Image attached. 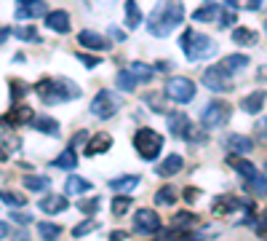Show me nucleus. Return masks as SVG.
<instances>
[{
  "label": "nucleus",
  "instance_id": "obj_33",
  "mask_svg": "<svg viewBox=\"0 0 267 241\" xmlns=\"http://www.w3.org/2000/svg\"><path fill=\"white\" fill-rule=\"evenodd\" d=\"M128 70H131V75L136 78L139 83H150V81H152V75H155V67L144 65V62H134Z\"/></svg>",
  "mask_w": 267,
  "mask_h": 241
},
{
  "label": "nucleus",
  "instance_id": "obj_23",
  "mask_svg": "<svg viewBox=\"0 0 267 241\" xmlns=\"http://www.w3.org/2000/svg\"><path fill=\"white\" fill-rule=\"evenodd\" d=\"M54 169H64V172H75L78 166V155H75V147H67V150H62L56 158L51 161Z\"/></svg>",
  "mask_w": 267,
  "mask_h": 241
},
{
  "label": "nucleus",
  "instance_id": "obj_6",
  "mask_svg": "<svg viewBox=\"0 0 267 241\" xmlns=\"http://www.w3.org/2000/svg\"><path fill=\"white\" fill-rule=\"evenodd\" d=\"M91 115L94 118H99V121H110V118H115L118 110H120V99H118L115 91H110V89H102L96 91V97L91 99Z\"/></svg>",
  "mask_w": 267,
  "mask_h": 241
},
{
  "label": "nucleus",
  "instance_id": "obj_19",
  "mask_svg": "<svg viewBox=\"0 0 267 241\" xmlns=\"http://www.w3.org/2000/svg\"><path fill=\"white\" fill-rule=\"evenodd\" d=\"M219 67H222L224 73L235 75V73H240V70L248 67V57H246V54H227V57L219 62Z\"/></svg>",
  "mask_w": 267,
  "mask_h": 241
},
{
  "label": "nucleus",
  "instance_id": "obj_53",
  "mask_svg": "<svg viewBox=\"0 0 267 241\" xmlns=\"http://www.w3.org/2000/svg\"><path fill=\"white\" fill-rule=\"evenodd\" d=\"M110 35H112V38H118V41H126V33H120V30H118V27H112V30H110Z\"/></svg>",
  "mask_w": 267,
  "mask_h": 241
},
{
  "label": "nucleus",
  "instance_id": "obj_8",
  "mask_svg": "<svg viewBox=\"0 0 267 241\" xmlns=\"http://www.w3.org/2000/svg\"><path fill=\"white\" fill-rule=\"evenodd\" d=\"M168 131L174 137H179V139H187V142H198L200 139V134H195V129L192 126V121H190V115L187 113H182V110H176V113H168Z\"/></svg>",
  "mask_w": 267,
  "mask_h": 241
},
{
  "label": "nucleus",
  "instance_id": "obj_44",
  "mask_svg": "<svg viewBox=\"0 0 267 241\" xmlns=\"http://www.w3.org/2000/svg\"><path fill=\"white\" fill-rule=\"evenodd\" d=\"M11 89H14L11 91V99H22L30 91V86H27V83H22V81H11Z\"/></svg>",
  "mask_w": 267,
  "mask_h": 241
},
{
  "label": "nucleus",
  "instance_id": "obj_10",
  "mask_svg": "<svg viewBox=\"0 0 267 241\" xmlns=\"http://www.w3.org/2000/svg\"><path fill=\"white\" fill-rule=\"evenodd\" d=\"M134 230L144 233V236H152V233L160 230V214L155 209H136L134 214Z\"/></svg>",
  "mask_w": 267,
  "mask_h": 241
},
{
  "label": "nucleus",
  "instance_id": "obj_56",
  "mask_svg": "<svg viewBox=\"0 0 267 241\" xmlns=\"http://www.w3.org/2000/svg\"><path fill=\"white\" fill-rule=\"evenodd\" d=\"M264 30H267V22H264Z\"/></svg>",
  "mask_w": 267,
  "mask_h": 241
},
{
  "label": "nucleus",
  "instance_id": "obj_35",
  "mask_svg": "<svg viewBox=\"0 0 267 241\" xmlns=\"http://www.w3.org/2000/svg\"><path fill=\"white\" fill-rule=\"evenodd\" d=\"M128 206H131V196H128V193H118V196L112 198V204H110V209H112L115 217H123L126 212H128Z\"/></svg>",
  "mask_w": 267,
  "mask_h": 241
},
{
  "label": "nucleus",
  "instance_id": "obj_45",
  "mask_svg": "<svg viewBox=\"0 0 267 241\" xmlns=\"http://www.w3.org/2000/svg\"><path fill=\"white\" fill-rule=\"evenodd\" d=\"M75 59L78 62H83L88 70H94V67H99V57H88V54H75Z\"/></svg>",
  "mask_w": 267,
  "mask_h": 241
},
{
  "label": "nucleus",
  "instance_id": "obj_30",
  "mask_svg": "<svg viewBox=\"0 0 267 241\" xmlns=\"http://www.w3.org/2000/svg\"><path fill=\"white\" fill-rule=\"evenodd\" d=\"M243 182H246V190H251L256 198H264L267 196V174H259L256 172L251 180H243Z\"/></svg>",
  "mask_w": 267,
  "mask_h": 241
},
{
  "label": "nucleus",
  "instance_id": "obj_54",
  "mask_svg": "<svg viewBox=\"0 0 267 241\" xmlns=\"http://www.w3.org/2000/svg\"><path fill=\"white\" fill-rule=\"evenodd\" d=\"M155 70H160V73H166V70H168V62H158V65H155Z\"/></svg>",
  "mask_w": 267,
  "mask_h": 241
},
{
  "label": "nucleus",
  "instance_id": "obj_5",
  "mask_svg": "<svg viewBox=\"0 0 267 241\" xmlns=\"http://www.w3.org/2000/svg\"><path fill=\"white\" fill-rule=\"evenodd\" d=\"M163 94L176 105H190L195 94H198V89H195V83L187 75H171L166 81V86H163Z\"/></svg>",
  "mask_w": 267,
  "mask_h": 241
},
{
  "label": "nucleus",
  "instance_id": "obj_38",
  "mask_svg": "<svg viewBox=\"0 0 267 241\" xmlns=\"http://www.w3.org/2000/svg\"><path fill=\"white\" fill-rule=\"evenodd\" d=\"M0 201H3L6 206H24L27 196H19V193H14V190H0Z\"/></svg>",
  "mask_w": 267,
  "mask_h": 241
},
{
  "label": "nucleus",
  "instance_id": "obj_36",
  "mask_svg": "<svg viewBox=\"0 0 267 241\" xmlns=\"http://www.w3.org/2000/svg\"><path fill=\"white\" fill-rule=\"evenodd\" d=\"M235 19H238L235 9H232V6H224V9H219V17H216L219 25H216V27H222V30H224V27H232Z\"/></svg>",
  "mask_w": 267,
  "mask_h": 241
},
{
  "label": "nucleus",
  "instance_id": "obj_12",
  "mask_svg": "<svg viewBox=\"0 0 267 241\" xmlns=\"http://www.w3.org/2000/svg\"><path fill=\"white\" fill-rule=\"evenodd\" d=\"M78 46H83V49H88V51H99V54L112 49L107 38L94 33V30H80V33H78Z\"/></svg>",
  "mask_w": 267,
  "mask_h": 241
},
{
  "label": "nucleus",
  "instance_id": "obj_49",
  "mask_svg": "<svg viewBox=\"0 0 267 241\" xmlns=\"http://www.w3.org/2000/svg\"><path fill=\"white\" fill-rule=\"evenodd\" d=\"M11 220H14V222H19V225H30V222H32V217H30V214H19V212H16V214H11Z\"/></svg>",
  "mask_w": 267,
  "mask_h": 241
},
{
  "label": "nucleus",
  "instance_id": "obj_52",
  "mask_svg": "<svg viewBox=\"0 0 267 241\" xmlns=\"http://www.w3.org/2000/svg\"><path fill=\"white\" fill-rule=\"evenodd\" d=\"M8 233H11V225L0 220V238H6V236H8Z\"/></svg>",
  "mask_w": 267,
  "mask_h": 241
},
{
  "label": "nucleus",
  "instance_id": "obj_51",
  "mask_svg": "<svg viewBox=\"0 0 267 241\" xmlns=\"http://www.w3.org/2000/svg\"><path fill=\"white\" fill-rule=\"evenodd\" d=\"M8 35H11V27H0V46L8 41Z\"/></svg>",
  "mask_w": 267,
  "mask_h": 241
},
{
  "label": "nucleus",
  "instance_id": "obj_18",
  "mask_svg": "<svg viewBox=\"0 0 267 241\" xmlns=\"http://www.w3.org/2000/svg\"><path fill=\"white\" fill-rule=\"evenodd\" d=\"M227 164H230V166L235 169V172H238V174L243 177V180H251V177H254V174L259 172V169H256L254 164H251L246 155H230V158H227Z\"/></svg>",
  "mask_w": 267,
  "mask_h": 241
},
{
  "label": "nucleus",
  "instance_id": "obj_37",
  "mask_svg": "<svg viewBox=\"0 0 267 241\" xmlns=\"http://www.w3.org/2000/svg\"><path fill=\"white\" fill-rule=\"evenodd\" d=\"M99 206H102V198L99 196H91L88 201H78V209L86 214V217H94L99 212Z\"/></svg>",
  "mask_w": 267,
  "mask_h": 241
},
{
  "label": "nucleus",
  "instance_id": "obj_13",
  "mask_svg": "<svg viewBox=\"0 0 267 241\" xmlns=\"http://www.w3.org/2000/svg\"><path fill=\"white\" fill-rule=\"evenodd\" d=\"M224 150L230 155H248L251 150H254V139L246 137V134H227L224 137Z\"/></svg>",
  "mask_w": 267,
  "mask_h": 241
},
{
  "label": "nucleus",
  "instance_id": "obj_1",
  "mask_svg": "<svg viewBox=\"0 0 267 241\" xmlns=\"http://www.w3.org/2000/svg\"><path fill=\"white\" fill-rule=\"evenodd\" d=\"M184 22V6L179 0H163L158 3L147 19V30L152 38H166Z\"/></svg>",
  "mask_w": 267,
  "mask_h": 241
},
{
  "label": "nucleus",
  "instance_id": "obj_7",
  "mask_svg": "<svg viewBox=\"0 0 267 241\" xmlns=\"http://www.w3.org/2000/svg\"><path fill=\"white\" fill-rule=\"evenodd\" d=\"M230 115H232V107L227 105V102H219V99H214V102H208L206 107H203V113H200V126H203V129H219V126H224V123L230 121Z\"/></svg>",
  "mask_w": 267,
  "mask_h": 241
},
{
  "label": "nucleus",
  "instance_id": "obj_14",
  "mask_svg": "<svg viewBox=\"0 0 267 241\" xmlns=\"http://www.w3.org/2000/svg\"><path fill=\"white\" fill-rule=\"evenodd\" d=\"M43 19H46V27H48L51 33L67 35L70 30H72V22H70V14L67 11H48Z\"/></svg>",
  "mask_w": 267,
  "mask_h": 241
},
{
  "label": "nucleus",
  "instance_id": "obj_25",
  "mask_svg": "<svg viewBox=\"0 0 267 241\" xmlns=\"http://www.w3.org/2000/svg\"><path fill=\"white\" fill-rule=\"evenodd\" d=\"M94 188V185L88 180H83L80 174H70L67 182H64V193L67 196H80V193H88Z\"/></svg>",
  "mask_w": 267,
  "mask_h": 241
},
{
  "label": "nucleus",
  "instance_id": "obj_11",
  "mask_svg": "<svg viewBox=\"0 0 267 241\" xmlns=\"http://www.w3.org/2000/svg\"><path fill=\"white\" fill-rule=\"evenodd\" d=\"M46 14H48V3L46 0H16V9H14V17L19 22L40 19Z\"/></svg>",
  "mask_w": 267,
  "mask_h": 241
},
{
  "label": "nucleus",
  "instance_id": "obj_24",
  "mask_svg": "<svg viewBox=\"0 0 267 241\" xmlns=\"http://www.w3.org/2000/svg\"><path fill=\"white\" fill-rule=\"evenodd\" d=\"M67 206H70L67 196H46V198H40V212H46V214H59V212H64Z\"/></svg>",
  "mask_w": 267,
  "mask_h": 241
},
{
  "label": "nucleus",
  "instance_id": "obj_27",
  "mask_svg": "<svg viewBox=\"0 0 267 241\" xmlns=\"http://www.w3.org/2000/svg\"><path fill=\"white\" fill-rule=\"evenodd\" d=\"M179 201V190L174 188V185H163V188L155 190V204L158 206H171Z\"/></svg>",
  "mask_w": 267,
  "mask_h": 241
},
{
  "label": "nucleus",
  "instance_id": "obj_46",
  "mask_svg": "<svg viewBox=\"0 0 267 241\" xmlns=\"http://www.w3.org/2000/svg\"><path fill=\"white\" fill-rule=\"evenodd\" d=\"M238 6L246 9V11H256L259 6H262V0H238Z\"/></svg>",
  "mask_w": 267,
  "mask_h": 241
},
{
  "label": "nucleus",
  "instance_id": "obj_48",
  "mask_svg": "<svg viewBox=\"0 0 267 241\" xmlns=\"http://www.w3.org/2000/svg\"><path fill=\"white\" fill-rule=\"evenodd\" d=\"M182 196H184V201H190V204H192V201H198L200 190H198V188H187V190L182 193Z\"/></svg>",
  "mask_w": 267,
  "mask_h": 241
},
{
  "label": "nucleus",
  "instance_id": "obj_22",
  "mask_svg": "<svg viewBox=\"0 0 267 241\" xmlns=\"http://www.w3.org/2000/svg\"><path fill=\"white\" fill-rule=\"evenodd\" d=\"M219 9H222V6H219L216 0H206V3H203L200 9L192 14V19H195V22H203V25H208V22H216Z\"/></svg>",
  "mask_w": 267,
  "mask_h": 241
},
{
  "label": "nucleus",
  "instance_id": "obj_21",
  "mask_svg": "<svg viewBox=\"0 0 267 241\" xmlns=\"http://www.w3.org/2000/svg\"><path fill=\"white\" fill-rule=\"evenodd\" d=\"M30 126L35 131H40V134H48V137H59V121L51 118V115H40V118H32L30 121Z\"/></svg>",
  "mask_w": 267,
  "mask_h": 241
},
{
  "label": "nucleus",
  "instance_id": "obj_34",
  "mask_svg": "<svg viewBox=\"0 0 267 241\" xmlns=\"http://www.w3.org/2000/svg\"><path fill=\"white\" fill-rule=\"evenodd\" d=\"M48 185H51V180L43 174H24V188L32 190V193H43Z\"/></svg>",
  "mask_w": 267,
  "mask_h": 241
},
{
  "label": "nucleus",
  "instance_id": "obj_32",
  "mask_svg": "<svg viewBox=\"0 0 267 241\" xmlns=\"http://www.w3.org/2000/svg\"><path fill=\"white\" fill-rule=\"evenodd\" d=\"M256 41H259V35L254 33V30H248V27L232 30V43H238V46H256Z\"/></svg>",
  "mask_w": 267,
  "mask_h": 241
},
{
  "label": "nucleus",
  "instance_id": "obj_29",
  "mask_svg": "<svg viewBox=\"0 0 267 241\" xmlns=\"http://www.w3.org/2000/svg\"><path fill=\"white\" fill-rule=\"evenodd\" d=\"M6 121H8L11 126H22V123H30V121H32V110H30L27 105H19V107H14V110L6 115Z\"/></svg>",
  "mask_w": 267,
  "mask_h": 241
},
{
  "label": "nucleus",
  "instance_id": "obj_50",
  "mask_svg": "<svg viewBox=\"0 0 267 241\" xmlns=\"http://www.w3.org/2000/svg\"><path fill=\"white\" fill-rule=\"evenodd\" d=\"M110 238H112V241H123V238H128V233H126V230H112V233H110Z\"/></svg>",
  "mask_w": 267,
  "mask_h": 241
},
{
  "label": "nucleus",
  "instance_id": "obj_28",
  "mask_svg": "<svg viewBox=\"0 0 267 241\" xmlns=\"http://www.w3.org/2000/svg\"><path fill=\"white\" fill-rule=\"evenodd\" d=\"M139 25H142V11H139V3H136V0H126V27L136 30Z\"/></svg>",
  "mask_w": 267,
  "mask_h": 241
},
{
  "label": "nucleus",
  "instance_id": "obj_55",
  "mask_svg": "<svg viewBox=\"0 0 267 241\" xmlns=\"http://www.w3.org/2000/svg\"><path fill=\"white\" fill-rule=\"evenodd\" d=\"M224 6H232V9H235V6H238V0H224Z\"/></svg>",
  "mask_w": 267,
  "mask_h": 241
},
{
  "label": "nucleus",
  "instance_id": "obj_47",
  "mask_svg": "<svg viewBox=\"0 0 267 241\" xmlns=\"http://www.w3.org/2000/svg\"><path fill=\"white\" fill-rule=\"evenodd\" d=\"M86 139H88V134H86V131H78V134L70 139V147H78V145H83Z\"/></svg>",
  "mask_w": 267,
  "mask_h": 241
},
{
  "label": "nucleus",
  "instance_id": "obj_39",
  "mask_svg": "<svg viewBox=\"0 0 267 241\" xmlns=\"http://www.w3.org/2000/svg\"><path fill=\"white\" fill-rule=\"evenodd\" d=\"M96 228H99L96 217H88V220H83L80 225H75L72 236H75V238H83V236H86V233H91V230H96Z\"/></svg>",
  "mask_w": 267,
  "mask_h": 241
},
{
  "label": "nucleus",
  "instance_id": "obj_40",
  "mask_svg": "<svg viewBox=\"0 0 267 241\" xmlns=\"http://www.w3.org/2000/svg\"><path fill=\"white\" fill-rule=\"evenodd\" d=\"M38 233H40V238H56V236H62V228L56 222H40L38 225Z\"/></svg>",
  "mask_w": 267,
  "mask_h": 241
},
{
  "label": "nucleus",
  "instance_id": "obj_42",
  "mask_svg": "<svg viewBox=\"0 0 267 241\" xmlns=\"http://www.w3.org/2000/svg\"><path fill=\"white\" fill-rule=\"evenodd\" d=\"M192 222H195V214H190V212L174 214V225H176V228H187V225H192Z\"/></svg>",
  "mask_w": 267,
  "mask_h": 241
},
{
  "label": "nucleus",
  "instance_id": "obj_16",
  "mask_svg": "<svg viewBox=\"0 0 267 241\" xmlns=\"http://www.w3.org/2000/svg\"><path fill=\"white\" fill-rule=\"evenodd\" d=\"M112 147V137L107 131H96L94 137L86 139V155H102V153H110Z\"/></svg>",
  "mask_w": 267,
  "mask_h": 241
},
{
  "label": "nucleus",
  "instance_id": "obj_20",
  "mask_svg": "<svg viewBox=\"0 0 267 241\" xmlns=\"http://www.w3.org/2000/svg\"><path fill=\"white\" fill-rule=\"evenodd\" d=\"M139 182H142V177H139V174H123V177H112L107 185H110L115 193H131Z\"/></svg>",
  "mask_w": 267,
  "mask_h": 241
},
{
  "label": "nucleus",
  "instance_id": "obj_31",
  "mask_svg": "<svg viewBox=\"0 0 267 241\" xmlns=\"http://www.w3.org/2000/svg\"><path fill=\"white\" fill-rule=\"evenodd\" d=\"M115 83H118V89H120V91H136V86H139V81L131 75L128 67H126V70H118Z\"/></svg>",
  "mask_w": 267,
  "mask_h": 241
},
{
  "label": "nucleus",
  "instance_id": "obj_3",
  "mask_svg": "<svg viewBox=\"0 0 267 241\" xmlns=\"http://www.w3.org/2000/svg\"><path fill=\"white\" fill-rule=\"evenodd\" d=\"M179 46H182L184 57L190 62H206L211 57H216V51H219V46H216L214 38H208L203 33H195V30H184Z\"/></svg>",
  "mask_w": 267,
  "mask_h": 241
},
{
  "label": "nucleus",
  "instance_id": "obj_17",
  "mask_svg": "<svg viewBox=\"0 0 267 241\" xmlns=\"http://www.w3.org/2000/svg\"><path fill=\"white\" fill-rule=\"evenodd\" d=\"M264 99H267V91L264 89L251 91V94H246V97L240 99V110L248 113V115H259V113L264 110Z\"/></svg>",
  "mask_w": 267,
  "mask_h": 241
},
{
  "label": "nucleus",
  "instance_id": "obj_41",
  "mask_svg": "<svg viewBox=\"0 0 267 241\" xmlns=\"http://www.w3.org/2000/svg\"><path fill=\"white\" fill-rule=\"evenodd\" d=\"M14 35H16L19 41H27V43H30V41H40L35 27H16V30H14Z\"/></svg>",
  "mask_w": 267,
  "mask_h": 241
},
{
  "label": "nucleus",
  "instance_id": "obj_9",
  "mask_svg": "<svg viewBox=\"0 0 267 241\" xmlns=\"http://www.w3.org/2000/svg\"><path fill=\"white\" fill-rule=\"evenodd\" d=\"M203 86L214 94H224V91H232V75L224 73L222 67H206L203 70Z\"/></svg>",
  "mask_w": 267,
  "mask_h": 241
},
{
  "label": "nucleus",
  "instance_id": "obj_26",
  "mask_svg": "<svg viewBox=\"0 0 267 241\" xmlns=\"http://www.w3.org/2000/svg\"><path fill=\"white\" fill-rule=\"evenodd\" d=\"M246 204H243L240 198H235V196H222V198H216L214 201V214H230V212H235V209H243Z\"/></svg>",
  "mask_w": 267,
  "mask_h": 241
},
{
  "label": "nucleus",
  "instance_id": "obj_2",
  "mask_svg": "<svg viewBox=\"0 0 267 241\" xmlns=\"http://www.w3.org/2000/svg\"><path fill=\"white\" fill-rule=\"evenodd\" d=\"M32 91L38 97H40L43 105H59V102H70V99H78L83 94L80 86L72 81H67V78H43V81H38Z\"/></svg>",
  "mask_w": 267,
  "mask_h": 241
},
{
  "label": "nucleus",
  "instance_id": "obj_43",
  "mask_svg": "<svg viewBox=\"0 0 267 241\" xmlns=\"http://www.w3.org/2000/svg\"><path fill=\"white\" fill-rule=\"evenodd\" d=\"M254 134H256V139H259L262 145H267V118H259V121H256Z\"/></svg>",
  "mask_w": 267,
  "mask_h": 241
},
{
  "label": "nucleus",
  "instance_id": "obj_4",
  "mask_svg": "<svg viewBox=\"0 0 267 241\" xmlns=\"http://www.w3.org/2000/svg\"><path fill=\"white\" fill-rule=\"evenodd\" d=\"M134 150L142 161H158L160 153H163V145H166V139H163L160 131H155L150 126H142L134 131Z\"/></svg>",
  "mask_w": 267,
  "mask_h": 241
},
{
  "label": "nucleus",
  "instance_id": "obj_15",
  "mask_svg": "<svg viewBox=\"0 0 267 241\" xmlns=\"http://www.w3.org/2000/svg\"><path fill=\"white\" fill-rule=\"evenodd\" d=\"M184 169V158L179 153H168L166 158L158 164V169H155V174L158 177H174V174H182Z\"/></svg>",
  "mask_w": 267,
  "mask_h": 241
}]
</instances>
